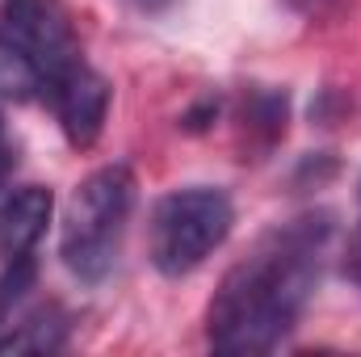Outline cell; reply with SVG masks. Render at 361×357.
<instances>
[{"instance_id": "8", "label": "cell", "mask_w": 361, "mask_h": 357, "mask_svg": "<svg viewBox=\"0 0 361 357\" xmlns=\"http://www.w3.org/2000/svg\"><path fill=\"white\" fill-rule=\"evenodd\" d=\"M72 332V315L59 303H34L21 307V315L8 324V332L0 337V353H55L68 345Z\"/></svg>"}, {"instance_id": "1", "label": "cell", "mask_w": 361, "mask_h": 357, "mask_svg": "<svg viewBox=\"0 0 361 357\" xmlns=\"http://www.w3.org/2000/svg\"><path fill=\"white\" fill-rule=\"evenodd\" d=\"M336 240L332 210H302L273 223L227 269L206 303V341L214 353H273L307 315L324 261Z\"/></svg>"}, {"instance_id": "6", "label": "cell", "mask_w": 361, "mask_h": 357, "mask_svg": "<svg viewBox=\"0 0 361 357\" xmlns=\"http://www.w3.org/2000/svg\"><path fill=\"white\" fill-rule=\"evenodd\" d=\"M55 214V193L47 185H17L0 198V257H34L47 223Z\"/></svg>"}, {"instance_id": "2", "label": "cell", "mask_w": 361, "mask_h": 357, "mask_svg": "<svg viewBox=\"0 0 361 357\" xmlns=\"http://www.w3.org/2000/svg\"><path fill=\"white\" fill-rule=\"evenodd\" d=\"M135 198H139V181L126 164L92 169L72 189L59 223V261L76 282L101 286L114 273L135 214Z\"/></svg>"}, {"instance_id": "5", "label": "cell", "mask_w": 361, "mask_h": 357, "mask_svg": "<svg viewBox=\"0 0 361 357\" xmlns=\"http://www.w3.org/2000/svg\"><path fill=\"white\" fill-rule=\"evenodd\" d=\"M42 105L55 114L63 139L76 152H89L105 131V118H109V105H114V85L85 59L80 68H72L68 76H59L42 92Z\"/></svg>"}, {"instance_id": "13", "label": "cell", "mask_w": 361, "mask_h": 357, "mask_svg": "<svg viewBox=\"0 0 361 357\" xmlns=\"http://www.w3.org/2000/svg\"><path fill=\"white\" fill-rule=\"evenodd\" d=\"M126 4H130L135 13H147V17H156V13H164L173 0H126Z\"/></svg>"}, {"instance_id": "10", "label": "cell", "mask_w": 361, "mask_h": 357, "mask_svg": "<svg viewBox=\"0 0 361 357\" xmlns=\"http://www.w3.org/2000/svg\"><path fill=\"white\" fill-rule=\"evenodd\" d=\"M341 269H345V277H349L353 286H361V223L353 227V236H349V244H345V261H341Z\"/></svg>"}, {"instance_id": "9", "label": "cell", "mask_w": 361, "mask_h": 357, "mask_svg": "<svg viewBox=\"0 0 361 357\" xmlns=\"http://www.w3.org/2000/svg\"><path fill=\"white\" fill-rule=\"evenodd\" d=\"M219 114H223V97L219 92H206V97H197L185 114H180V131H210L214 122H219Z\"/></svg>"}, {"instance_id": "3", "label": "cell", "mask_w": 361, "mask_h": 357, "mask_svg": "<svg viewBox=\"0 0 361 357\" xmlns=\"http://www.w3.org/2000/svg\"><path fill=\"white\" fill-rule=\"evenodd\" d=\"M235 206L219 185H180L156 198L147 214V261L160 277H189L231 236Z\"/></svg>"}, {"instance_id": "12", "label": "cell", "mask_w": 361, "mask_h": 357, "mask_svg": "<svg viewBox=\"0 0 361 357\" xmlns=\"http://www.w3.org/2000/svg\"><path fill=\"white\" fill-rule=\"evenodd\" d=\"M290 13H298V17H319L328 4H336V0H281Z\"/></svg>"}, {"instance_id": "4", "label": "cell", "mask_w": 361, "mask_h": 357, "mask_svg": "<svg viewBox=\"0 0 361 357\" xmlns=\"http://www.w3.org/2000/svg\"><path fill=\"white\" fill-rule=\"evenodd\" d=\"M0 51L38 85V101L59 76L85 63V47L63 0H0Z\"/></svg>"}, {"instance_id": "11", "label": "cell", "mask_w": 361, "mask_h": 357, "mask_svg": "<svg viewBox=\"0 0 361 357\" xmlns=\"http://www.w3.org/2000/svg\"><path fill=\"white\" fill-rule=\"evenodd\" d=\"M13 169H17V143H13V135H8V126H4V118H0V185L8 181Z\"/></svg>"}, {"instance_id": "7", "label": "cell", "mask_w": 361, "mask_h": 357, "mask_svg": "<svg viewBox=\"0 0 361 357\" xmlns=\"http://www.w3.org/2000/svg\"><path fill=\"white\" fill-rule=\"evenodd\" d=\"M240 147L244 160L248 156H265L286 139V122H290V92L273 89V85H252L240 101Z\"/></svg>"}]
</instances>
